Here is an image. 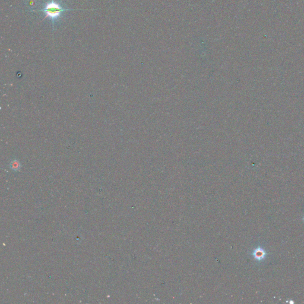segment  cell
I'll return each mask as SVG.
<instances>
[{"label":"cell","instance_id":"cell-4","mask_svg":"<svg viewBox=\"0 0 304 304\" xmlns=\"http://www.w3.org/2000/svg\"><path fill=\"white\" fill-rule=\"evenodd\" d=\"M302 221H303V222H304V217H303V218H302Z\"/></svg>","mask_w":304,"mask_h":304},{"label":"cell","instance_id":"cell-3","mask_svg":"<svg viewBox=\"0 0 304 304\" xmlns=\"http://www.w3.org/2000/svg\"><path fill=\"white\" fill-rule=\"evenodd\" d=\"M20 167H21V165L20 162L17 160H13L10 163V167L11 168L12 170L15 171H19L20 169Z\"/></svg>","mask_w":304,"mask_h":304},{"label":"cell","instance_id":"cell-2","mask_svg":"<svg viewBox=\"0 0 304 304\" xmlns=\"http://www.w3.org/2000/svg\"><path fill=\"white\" fill-rule=\"evenodd\" d=\"M267 254H268L266 252L265 250L261 247H258L257 248H256L252 253V255L254 257V258L255 260H257L259 262H260L266 259Z\"/></svg>","mask_w":304,"mask_h":304},{"label":"cell","instance_id":"cell-1","mask_svg":"<svg viewBox=\"0 0 304 304\" xmlns=\"http://www.w3.org/2000/svg\"><path fill=\"white\" fill-rule=\"evenodd\" d=\"M70 10H73L63 8L58 2H56L54 0H52L51 1L46 4L44 8L39 10V11H43L46 15L44 19L48 17L49 18L52 20L53 24L54 20L60 17L61 13L63 11H70Z\"/></svg>","mask_w":304,"mask_h":304}]
</instances>
